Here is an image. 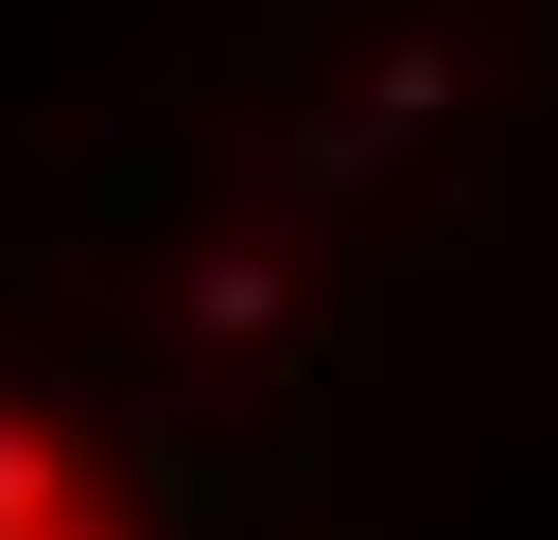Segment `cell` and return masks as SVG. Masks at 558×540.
<instances>
[{
    "label": "cell",
    "mask_w": 558,
    "mask_h": 540,
    "mask_svg": "<svg viewBox=\"0 0 558 540\" xmlns=\"http://www.w3.org/2000/svg\"><path fill=\"white\" fill-rule=\"evenodd\" d=\"M0 540H140L122 470H105L52 401H17V383H0Z\"/></svg>",
    "instance_id": "obj_1"
}]
</instances>
